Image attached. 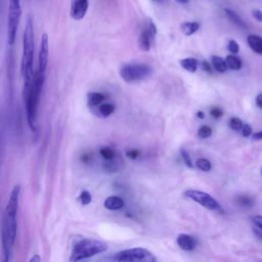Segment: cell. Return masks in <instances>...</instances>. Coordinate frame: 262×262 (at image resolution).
I'll list each match as a JSON object with an SVG mask.
<instances>
[{"mask_svg": "<svg viewBox=\"0 0 262 262\" xmlns=\"http://www.w3.org/2000/svg\"><path fill=\"white\" fill-rule=\"evenodd\" d=\"M20 194V185L16 184L10 191L7 205L4 210L2 226H1V242L3 251V261L9 262L12 260V252L16 238L17 230V212Z\"/></svg>", "mask_w": 262, "mask_h": 262, "instance_id": "6da1fadb", "label": "cell"}, {"mask_svg": "<svg viewBox=\"0 0 262 262\" xmlns=\"http://www.w3.org/2000/svg\"><path fill=\"white\" fill-rule=\"evenodd\" d=\"M45 81V73L37 70L34 73L32 84L23 86V99L27 114V121L30 129L37 132V112L42 88Z\"/></svg>", "mask_w": 262, "mask_h": 262, "instance_id": "7a4b0ae2", "label": "cell"}, {"mask_svg": "<svg viewBox=\"0 0 262 262\" xmlns=\"http://www.w3.org/2000/svg\"><path fill=\"white\" fill-rule=\"evenodd\" d=\"M34 24L33 17L28 15L23 33V52L20 59V74L24 85L32 84L34 77Z\"/></svg>", "mask_w": 262, "mask_h": 262, "instance_id": "3957f363", "label": "cell"}, {"mask_svg": "<svg viewBox=\"0 0 262 262\" xmlns=\"http://www.w3.org/2000/svg\"><path fill=\"white\" fill-rule=\"evenodd\" d=\"M107 250V245L104 242L94 238H83L77 242L72 250L70 257L71 262H77L88 259Z\"/></svg>", "mask_w": 262, "mask_h": 262, "instance_id": "277c9868", "label": "cell"}, {"mask_svg": "<svg viewBox=\"0 0 262 262\" xmlns=\"http://www.w3.org/2000/svg\"><path fill=\"white\" fill-rule=\"evenodd\" d=\"M21 16L20 0H8L7 15V43L12 46L16 39V32Z\"/></svg>", "mask_w": 262, "mask_h": 262, "instance_id": "5b68a950", "label": "cell"}, {"mask_svg": "<svg viewBox=\"0 0 262 262\" xmlns=\"http://www.w3.org/2000/svg\"><path fill=\"white\" fill-rule=\"evenodd\" d=\"M121 78L127 83H133L146 79L151 75V69L147 64L127 63L120 69Z\"/></svg>", "mask_w": 262, "mask_h": 262, "instance_id": "8992f818", "label": "cell"}, {"mask_svg": "<svg viewBox=\"0 0 262 262\" xmlns=\"http://www.w3.org/2000/svg\"><path fill=\"white\" fill-rule=\"evenodd\" d=\"M114 260L119 262H156L157 259L148 250L143 248H133L118 252Z\"/></svg>", "mask_w": 262, "mask_h": 262, "instance_id": "52a82bcc", "label": "cell"}, {"mask_svg": "<svg viewBox=\"0 0 262 262\" xmlns=\"http://www.w3.org/2000/svg\"><path fill=\"white\" fill-rule=\"evenodd\" d=\"M184 195L192 201H194L195 203L200 204L201 206H203L204 208L208 209V210H214V211H221L220 205L218 204V202L209 193L201 191V190H196V189H186L184 191Z\"/></svg>", "mask_w": 262, "mask_h": 262, "instance_id": "ba28073f", "label": "cell"}, {"mask_svg": "<svg viewBox=\"0 0 262 262\" xmlns=\"http://www.w3.org/2000/svg\"><path fill=\"white\" fill-rule=\"evenodd\" d=\"M49 58V39L46 33H43L40 39L38 51V71L45 73L48 66Z\"/></svg>", "mask_w": 262, "mask_h": 262, "instance_id": "9c48e42d", "label": "cell"}, {"mask_svg": "<svg viewBox=\"0 0 262 262\" xmlns=\"http://www.w3.org/2000/svg\"><path fill=\"white\" fill-rule=\"evenodd\" d=\"M89 0H72L70 6V15L75 20H81L87 13Z\"/></svg>", "mask_w": 262, "mask_h": 262, "instance_id": "30bf717a", "label": "cell"}, {"mask_svg": "<svg viewBox=\"0 0 262 262\" xmlns=\"http://www.w3.org/2000/svg\"><path fill=\"white\" fill-rule=\"evenodd\" d=\"M176 242H177V245L184 251H192L198 245L196 238L186 233H180L177 236Z\"/></svg>", "mask_w": 262, "mask_h": 262, "instance_id": "8fae6325", "label": "cell"}, {"mask_svg": "<svg viewBox=\"0 0 262 262\" xmlns=\"http://www.w3.org/2000/svg\"><path fill=\"white\" fill-rule=\"evenodd\" d=\"M156 34L146 26L145 29H143L139 35L138 38V46L143 51H148L150 49L151 45V39Z\"/></svg>", "mask_w": 262, "mask_h": 262, "instance_id": "7c38bea8", "label": "cell"}, {"mask_svg": "<svg viewBox=\"0 0 262 262\" xmlns=\"http://www.w3.org/2000/svg\"><path fill=\"white\" fill-rule=\"evenodd\" d=\"M103 206L107 210L117 211V210H120V209H122L124 207V201L120 196L112 195V196H108V198H106L104 200Z\"/></svg>", "mask_w": 262, "mask_h": 262, "instance_id": "4fadbf2b", "label": "cell"}, {"mask_svg": "<svg viewBox=\"0 0 262 262\" xmlns=\"http://www.w3.org/2000/svg\"><path fill=\"white\" fill-rule=\"evenodd\" d=\"M247 42L254 52L262 54V37L257 35H249L247 37Z\"/></svg>", "mask_w": 262, "mask_h": 262, "instance_id": "5bb4252c", "label": "cell"}, {"mask_svg": "<svg viewBox=\"0 0 262 262\" xmlns=\"http://www.w3.org/2000/svg\"><path fill=\"white\" fill-rule=\"evenodd\" d=\"M224 12L226 13L228 19H229L231 23H233L234 25H236V26L239 27V28L247 29L246 23L243 20V18H242L235 11H233V10H231V9H229V8H225V9H224Z\"/></svg>", "mask_w": 262, "mask_h": 262, "instance_id": "9a60e30c", "label": "cell"}, {"mask_svg": "<svg viewBox=\"0 0 262 262\" xmlns=\"http://www.w3.org/2000/svg\"><path fill=\"white\" fill-rule=\"evenodd\" d=\"M105 99V95L100 92H90L87 95V104L91 107L99 105L102 100Z\"/></svg>", "mask_w": 262, "mask_h": 262, "instance_id": "2e32d148", "label": "cell"}, {"mask_svg": "<svg viewBox=\"0 0 262 262\" xmlns=\"http://www.w3.org/2000/svg\"><path fill=\"white\" fill-rule=\"evenodd\" d=\"M180 29L185 36H190L200 29V24L196 21H185L181 24Z\"/></svg>", "mask_w": 262, "mask_h": 262, "instance_id": "e0dca14e", "label": "cell"}, {"mask_svg": "<svg viewBox=\"0 0 262 262\" xmlns=\"http://www.w3.org/2000/svg\"><path fill=\"white\" fill-rule=\"evenodd\" d=\"M225 62L227 68L233 70V71H238L242 68V60L238 56L234 54H229L225 58Z\"/></svg>", "mask_w": 262, "mask_h": 262, "instance_id": "ac0fdd59", "label": "cell"}, {"mask_svg": "<svg viewBox=\"0 0 262 262\" xmlns=\"http://www.w3.org/2000/svg\"><path fill=\"white\" fill-rule=\"evenodd\" d=\"M180 66L189 73H194L198 69V60L193 57H187L180 60Z\"/></svg>", "mask_w": 262, "mask_h": 262, "instance_id": "d6986e66", "label": "cell"}, {"mask_svg": "<svg viewBox=\"0 0 262 262\" xmlns=\"http://www.w3.org/2000/svg\"><path fill=\"white\" fill-rule=\"evenodd\" d=\"M211 60H212V64L213 67L215 68V70L219 73H224L227 69V66H226V62L225 60L220 57V56H217V55H212L211 57Z\"/></svg>", "mask_w": 262, "mask_h": 262, "instance_id": "ffe728a7", "label": "cell"}, {"mask_svg": "<svg viewBox=\"0 0 262 262\" xmlns=\"http://www.w3.org/2000/svg\"><path fill=\"white\" fill-rule=\"evenodd\" d=\"M114 111H115V106L111 103H103V104H100L98 107L99 114L104 118L111 116L114 113Z\"/></svg>", "mask_w": 262, "mask_h": 262, "instance_id": "44dd1931", "label": "cell"}, {"mask_svg": "<svg viewBox=\"0 0 262 262\" xmlns=\"http://www.w3.org/2000/svg\"><path fill=\"white\" fill-rule=\"evenodd\" d=\"M99 154L106 161H111L115 158V150L110 147H101L99 149Z\"/></svg>", "mask_w": 262, "mask_h": 262, "instance_id": "7402d4cb", "label": "cell"}, {"mask_svg": "<svg viewBox=\"0 0 262 262\" xmlns=\"http://www.w3.org/2000/svg\"><path fill=\"white\" fill-rule=\"evenodd\" d=\"M78 200H79V202H80L81 205L87 206V205H89V204L91 203L92 196H91V194H90V192H89L88 190H83V191L80 193Z\"/></svg>", "mask_w": 262, "mask_h": 262, "instance_id": "603a6c76", "label": "cell"}, {"mask_svg": "<svg viewBox=\"0 0 262 262\" xmlns=\"http://www.w3.org/2000/svg\"><path fill=\"white\" fill-rule=\"evenodd\" d=\"M196 167L205 172H208L211 170V163L207 159H198L196 160Z\"/></svg>", "mask_w": 262, "mask_h": 262, "instance_id": "cb8c5ba5", "label": "cell"}, {"mask_svg": "<svg viewBox=\"0 0 262 262\" xmlns=\"http://www.w3.org/2000/svg\"><path fill=\"white\" fill-rule=\"evenodd\" d=\"M243 125H244L243 121L239 118H237V117H232L229 120V126L233 130H241Z\"/></svg>", "mask_w": 262, "mask_h": 262, "instance_id": "d4e9b609", "label": "cell"}, {"mask_svg": "<svg viewBox=\"0 0 262 262\" xmlns=\"http://www.w3.org/2000/svg\"><path fill=\"white\" fill-rule=\"evenodd\" d=\"M211 134H212V129L207 125L202 126L198 131V135L200 138H208L211 136Z\"/></svg>", "mask_w": 262, "mask_h": 262, "instance_id": "484cf974", "label": "cell"}, {"mask_svg": "<svg viewBox=\"0 0 262 262\" xmlns=\"http://www.w3.org/2000/svg\"><path fill=\"white\" fill-rule=\"evenodd\" d=\"M237 203H238V205H241L243 207H251L254 203V200L250 196L241 195L237 198Z\"/></svg>", "mask_w": 262, "mask_h": 262, "instance_id": "4316f807", "label": "cell"}, {"mask_svg": "<svg viewBox=\"0 0 262 262\" xmlns=\"http://www.w3.org/2000/svg\"><path fill=\"white\" fill-rule=\"evenodd\" d=\"M180 154H181V157H182V160H183L184 164H185L189 169H191V168H192V162H191L190 156L188 155V152L186 151V149H184L183 147L180 148Z\"/></svg>", "mask_w": 262, "mask_h": 262, "instance_id": "83f0119b", "label": "cell"}, {"mask_svg": "<svg viewBox=\"0 0 262 262\" xmlns=\"http://www.w3.org/2000/svg\"><path fill=\"white\" fill-rule=\"evenodd\" d=\"M227 48H228V50H229L232 54H235V53H237V52L239 51V46H238L237 42L234 41V40H230V41L228 42Z\"/></svg>", "mask_w": 262, "mask_h": 262, "instance_id": "f1b7e54d", "label": "cell"}, {"mask_svg": "<svg viewBox=\"0 0 262 262\" xmlns=\"http://www.w3.org/2000/svg\"><path fill=\"white\" fill-rule=\"evenodd\" d=\"M210 115L214 118V119H218V118H221L223 116V112L221 108L215 106V107H212L210 110Z\"/></svg>", "mask_w": 262, "mask_h": 262, "instance_id": "f546056e", "label": "cell"}, {"mask_svg": "<svg viewBox=\"0 0 262 262\" xmlns=\"http://www.w3.org/2000/svg\"><path fill=\"white\" fill-rule=\"evenodd\" d=\"M254 226L262 229V216L261 215H255V216H252L251 218Z\"/></svg>", "mask_w": 262, "mask_h": 262, "instance_id": "4dcf8cb0", "label": "cell"}, {"mask_svg": "<svg viewBox=\"0 0 262 262\" xmlns=\"http://www.w3.org/2000/svg\"><path fill=\"white\" fill-rule=\"evenodd\" d=\"M251 133H252V128H251V126L248 125V124L243 125V127H242V134H243V136L249 137V136L251 135Z\"/></svg>", "mask_w": 262, "mask_h": 262, "instance_id": "1f68e13d", "label": "cell"}, {"mask_svg": "<svg viewBox=\"0 0 262 262\" xmlns=\"http://www.w3.org/2000/svg\"><path fill=\"white\" fill-rule=\"evenodd\" d=\"M126 156L131 159V160H135L138 158L139 156V151L137 149H129L126 151Z\"/></svg>", "mask_w": 262, "mask_h": 262, "instance_id": "d6a6232c", "label": "cell"}, {"mask_svg": "<svg viewBox=\"0 0 262 262\" xmlns=\"http://www.w3.org/2000/svg\"><path fill=\"white\" fill-rule=\"evenodd\" d=\"M201 68H202V70L203 71H205L206 73H212V69H211V66H210V63H209V61H207V60H203L202 61V63H201Z\"/></svg>", "mask_w": 262, "mask_h": 262, "instance_id": "836d02e7", "label": "cell"}, {"mask_svg": "<svg viewBox=\"0 0 262 262\" xmlns=\"http://www.w3.org/2000/svg\"><path fill=\"white\" fill-rule=\"evenodd\" d=\"M253 16L256 20L262 23V11L259 9H254L253 10Z\"/></svg>", "mask_w": 262, "mask_h": 262, "instance_id": "e575fe53", "label": "cell"}, {"mask_svg": "<svg viewBox=\"0 0 262 262\" xmlns=\"http://www.w3.org/2000/svg\"><path fill=\"white\" fill-rule=\"evenodd\" d=\"M256 105H257L258 107L262 108V93H260V94H258V95L256 96Z\"/></svg>", "mask_w": 262, "mask_h": 262, "instance_id": "d590c367", "label": "cell"}, {"mask_svg": "<svg viewBox=\"0 0 262 262\" xmlns=\"http://www.w3.org/2000/svg\"><path fill=\"white\" fill-rule=\"evenodd\" d=\"M253 231H254V233L256 234V236H258L260 239H262V229H260V228L254 226V227H253Z\"/></svg>", "mask_w": 262, "mask_h": 262, "instance_id": "8d00e7d4", "label": "cell"}, {"mask_svg": "<svg viewBox=\"0 0 262 262\" xmlns=\"http://www.w3.org/2000/svg\"><path fill=\"white\" fill-rule=\"evenodd\" d=\"M253 139H254V140H260V139H262V130H261V131H258V132H256V133H254V134H253Z\"/></svg>", "mask_w": 262, "mask_h": 262, "instance_id": "74e56055", "label": "cell"}, {"mask_svg": "<svg viewBox=\"0 0 262 262\" xmlns=\"http://www.w3.org/2000/svg\"><path fill=\"white\" fill-rule=\"evenodd\" d=\"M29 261L30 262H40L41 261V257L38 254H35L32 258H30Z\"/></svg>", "mask_w": 262, "mask_h": 262, "instance_id": "f35d334b", "label": "cell"}, {"mask_svg": "<svg viewBox=\"0 0 262 262\" xmlns=\"http://www.w3.org/2000/svg\"><path fill=\"white\" fill-rule=\"evenodd\" d=\"M196 117H198L199 119H204V118H205V115H204V113H203V112L199 111V112L196 113Z\"/></svg>", "mask_w": 262, "mask_h": 262, "instance_id": "ab89813d", "label": "cell"}, {"mask_svg": "<svg viewBox=\"0 0 262 262\" xmlns=\"http://www.w3.org/2000/svg\"><path fill=\"white\" fill-rule=\"evenodd\" d=\"M175 1L178 2V3H182V4H185V3L188 2V0H175Z\"/></svg>", "mask_w": 262, "mask_h": 262, "instance_id": "60d3db41", "label": "cell"}, {"mask_svg": "<svg viewBox=\"0 0 262 262\" xmlns=\"http://www.w3.org/2000/svg\"><path fill=\"white\" fill-rule=\"evenodd\" d=\"M154 1H158V2H160V1H162V0H154Z\"/></svg>", "mask_w": 262, "mask_h": 262, "instance_id": "b9f144b4", "label": "cell"}]
</instances>
